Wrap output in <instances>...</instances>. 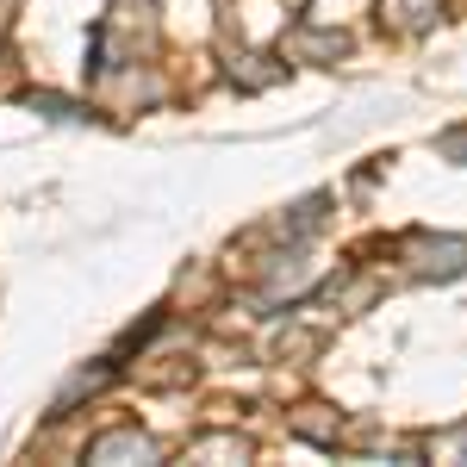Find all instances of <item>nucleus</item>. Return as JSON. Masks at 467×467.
Listing matches in <instances>:
<instances>
[{
	"label": "nucleus",
	"mask_w": 467,
	"mask_h": 467,
	"mask_svg": "<svg viewBox=\"0 0 467 467\" xmlns=\"http://www.w3.org/2000/svg\"><path fill=\"white\" fill-rule=\"evenodd\" d=\"M436 150H442L449 162H462V156H467V131H442V138H436Z\"/></svg>",
	"instance_id": "obj_7"
},
{
	"label": "nucleus",
	"mask_w": 467,
	"mask_h": 467,
	"mask_svg": "<svg viewBox=\"0 0 467 467\" xmlns=\"http://www.w3.org/2000/svg\"><path fill=\"white\" fill-rule=\"evenodd\" d=\"M405 255H411V268L424 281H455V275H467V237H411Z\"/></svg>",
	"instance_id": "obj_1"
},
{
	"label": "nucleus",
	"mask_w": 467,
	"mask_h": 467,
	"mask_svg": "<svg viewBox=\"0 0 467 467\" xmlns=\"http://www.w3.org/2000/svg\"><path fill=\"white\" fill-rule=\"evenodd\" d=\"M26 107L50 112V119H88V112H81V107H69V100H57V94H26Z\"/></svg>",
	"instance_id": "obj_6"
},
{
	"label": "nucleus",
	"mask_w": 467,
	"mask_h": 467,
	"mask_svg": "<svg viewBox=\"0 0 467 467\" xmlns=\"http://www.w3.org/2000/svg\"><path fill=\"white\" fill-rule=\"evenodd\" d=\"M293 50H306V57H343L349 37H343V32H299V37H293Z\"/></svg>",
	"instance_id": "obj_5"
},
{
	"label": "nucleus",
	"mask_w": 467,
	"mask_h": 467,
	"mask_svg": "<svg viewBox=\"0 0 467 467\" xmlns=\"http://www.w3.org/2000/svg\"><path fill=\"white\" fill-rule=\"evenodd\" d=\"M436 6L442 0H380V19L393 26V32H418V26H431Z\"/></svg>",
	"instance_id": "obj_3"
},
{
	"label": "nucleus",
	"mask_w": 467,
	"mask_h": 467,
	"mask_svg": "<svg viewBox=\"0 0 467 467\" xmlns=\"http://www.w3.org/2000/svg\"><path fill=\"white\" fill-rule=\"evenodd\" d=\"M88 462H156V442H150L144 431H112L100 436V442H88Z\"/></svg>",
	"instance_id": "obj_2"
},
{
	"label": "nucleus",
	"mask_w": 467,
	"mask_h": 467,
	"mask_svg": "<svg viewBox=\"0 0 467 467\" xmlns=\"http://www.w3.org/2000/svg\"><path fill=\"white\" fill-rule=\"evenodd\" d=\"M244 455H250L244 436H200V442H187V462H244Z\"/></svg>",
	"instance_id": "obj_4"
}]
</instances>
